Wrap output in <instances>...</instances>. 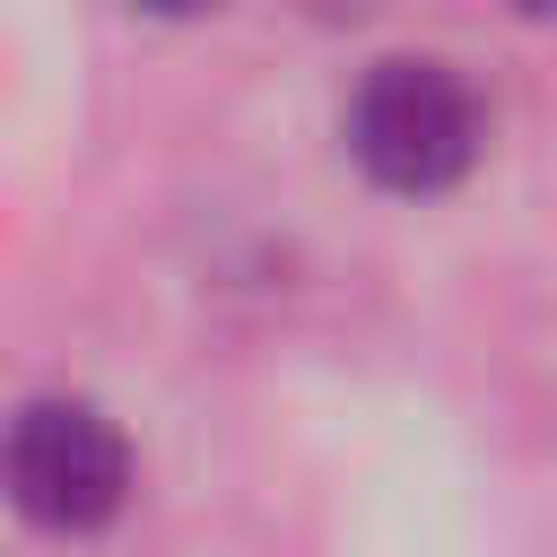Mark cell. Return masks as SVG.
<instances>
[{
	"label": "cell",
	"instance_id": "cell-1",
	"mask_svg": "<svg viewBox=\"0 0 557 557\" xmlns=\"http://www.w3.org/2000/svg\"><path fill=\"white\" fill-rule=\"evenodd\" d=\"M339 139H348V165L374 191H392V200H444L487 157V96L453 61L400 52V61H374L348 87Z\"/></svg>",
	"mask_w": 557,
	"mask_h": 557
},
{
	"label": "cell",
	"instance_id": "cell-2",
	"mask_svg": "<svg viewBox=\"0 0 557 557\" xmlns=\"http://www.w3.org/2000/svg\"><path fill=\"white\" fill-rule=\"evenodd\" d=\"M0 496L52 540H96L131 505V435L70 392L17 400L0 418Z\"/></svg>",
	"mask_w": 557,
	"mask_h": 557
},
{
	"label": "cell",
	"instance_id": "cell-3",
	"mask_svg": "<svg viewBox=\"0 0 557 557\" xmlns=\"http://www.w3.org/2000/svg\"><path fill=\"white\" fill-rule=\"evenodd\" d=\"M122 9H139V17H200V9H218V0H122Z\"/></svg>",
	"mask_w": 557,
	"mask_h": 557
},
{
	"label": "cell",
	"instance_id": "cell-4",
	"mask_svg": "<svg viewBox=\"0 0 557 557\" xmlns=\"http://www.w3.org/2000/svg\"><path fill=\"white\" fill-rule=\"evenodd\" d=\"M513 17H557V0H505Z\"/></svg>",
	"mask_w": 557,
	"mask_h": 557
}]
</instances>
